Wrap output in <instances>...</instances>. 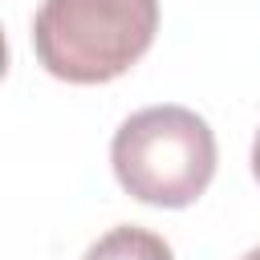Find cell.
Segmentation results:
<instances>
[{
    "instance_id": "cell-1",
    "label": "cell",
    "mask_w": 260,
    "mask_h": 260,
    "mask_svg": "<svg viewBox=\"0 0 260 260\" xmlns=\"http://www.w3.org/2000/svg\"><path fill=\"white\" fill-rule=\"evenodd\" d=\"M158 32V0H41L32 53L57 81L102 85L146 57Z\"/></svg>"
},
{
    "instance_id": "cell-2",
    "label": "cell",
    "mask_w": 260,
    "mask_h": 260,
    "mask_svg": "<svg viewBox=\"0 0 260 260\" xmlns=\"http://www.w3.org/2000/svg\"><path fill=\"white\" fill-rule=\"evenodd\" d=\"M110 162L138 203L191 207L215 179V134L187 106H146L114 130Z\"/></svg>"
},
{
    "instance_id": "cell-3",
    "label": "cell",
    "mask_w": 260,
    "mask_h": 260,
    "mask_svg": "<svg viewBox=\"0 0 260 260\" xmlns=\"http://www.w3.org/2000/svg\"><path fill=\"white\" fill-rule=\"evenodd\" d=\"M81 260H175V252L158 232L122 223V228H110L102 240H93Z\"/></svg>"
},
{
    "instance_id": "cell-4",
    "label": "cell",
    "mask_w": 260,
    "mask_h": 260,
    "mask_svg": "<svg viewBox=\"0 0 260 260\" xmlns=\"http://www.w3.org/2000/svg\"><path fill=\"white\" fill-rule=\"evenodd\" d=\"M252 175L260 183V130H256V142H252Z\"/></svg>"
},
{
    "instance_id": "cell-5",
    "label": "cell",
    "mask_w": 260,
    "mask_h": 260,
    "mask_svg": "<svg viewBox=\"0 0 260 260\" xmlns=\"http://www.w3.org/2000/svg\"><path fill=\"white\" fill-rule=\"evenodd\" d=\"M240 260H260V248H252V252H244Z\"/></svg>"
}]
</instances>
